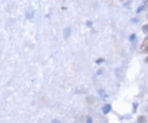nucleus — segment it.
<instances>
[{
  "label": "nucleus",
  "mask_w": 148,
  "mask_h": 123,
  "mask_svg": "<svg viewBox=\"0 0 148 123\" xmlns=\"http://www.w3.org/2000/svg\"><path fill=\"white\" fill-rule=\"evenodd\" d=\"M143 32L145 34H148V24H146L143 27Z\"/></svg>",
  "instance_id": "obj_3"
},
{
  "label": "nucleus",
  "mask_w": 148,
  "mask_h": 123,
  "mask_svg": "<svg viewBox=\"0 0 148 123\" xmlns=\"http://www.w3.org/2000/svg\"><path fill=\"white\" fill-rule=\"evenodd\" d=\"M147 5L148 6V0H147Z\"/></svg>",
  "instance_id": "obj_5"
},
{
  "label": "nucleus",
  "mask_w": 148,
  "mask_h": 123,
  "mask_svg": "<svg viewBox=\"0 0 148 123\" xmlns=\"http://www.w3.org/2000/svg\"><path fill=\"white\" fill-rule=\"evenodd\" d=\"M147 39H148V37H147Z\"/></svg>",
  "instance_id": "obj_7"
},
{
  "label": "nucleus",
  "mask_w": 148,
  "mask_h": 123,
  "mask_svg": "<svg viewBox=\"0 0 148 123\" xmlns=\"http://www.w3.org/2000/svg\"><path fill=\"white\" fill-rule=\"evenodd\" d=\"M111 109V107L110 106V105H106L105 107H104V108H103V110H104V112H105V113H108L110 111Z\"/></svg>",
  "instance_id": "obj_2"
},
{
  "label": "nucleus",
  "mask_w": 148,
  "mask_h": 123,
  "mask_svg": "<svg viewBox=\"0 0 148 123\" xmlns=\"http://www.w3.org/2000/svg\"><path fill=\"white\" fill-rule=\"evenodd\" d=\"M146 62H148V56L147 57V59H146Z\"/></svg>",
  "instance_id": "obj_4"
},
{
  "label": "nucleus",
  "mask_w": 148,
  "mask_h": 123,
  "mask_svg": "<svg viewBox=\"0 0 148 123\" xmlns=\"http://www.w3.org/2000/svg\"><path fill=\"white\" fill-rule=\"evenodd\" d=\"M147 18H148V15H147Z\"/></svg>",
  "instance_id": "obj_6"
},
{
  "label": "nucleus",
  "mask_w": 148,
  "mask_h": 123,
  "mask_svg": "<svg viewBox=\"0 0 148 123\" xmlns=\"http://www.w3.org/2000/svg\"><path fill=\"white\" fill-rule=\"evenodd\" d=\"M141 50L145 53H148V39L146 38L145 41H143L142 46H141Z\"/></svg>",
  "instance_id": "obj_1"
}]
</instances>
